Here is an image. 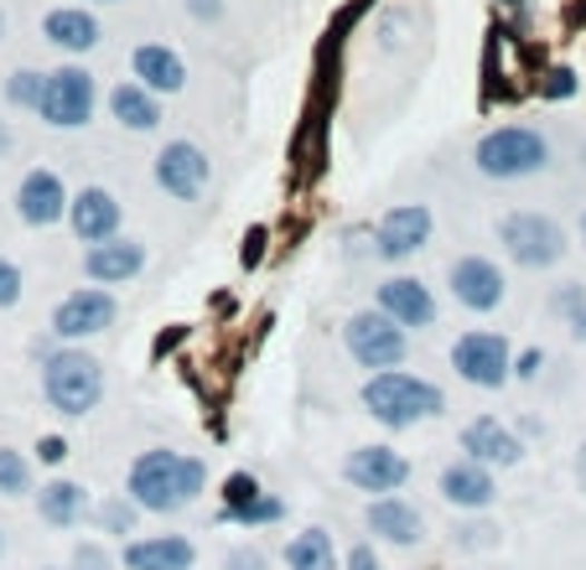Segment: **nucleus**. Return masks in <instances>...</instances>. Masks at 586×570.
Listing matches in <instances>:
<instances>
[{"label":"nucleus","mask_w":586,"mask_h":570,"mask_svg":"<svg viewBox=\"0 0 586 570\" xmlns=\"http://www.w3.org/2000/svg\"><path fill=\"white\" fill-rule=\"evenodd\" d=\"M286 570H338V550H332L328 529H301L286 544Z\"/></svg>","instance_id":"a878e982"},{"label":"nucleus","mask_w":586,"mask_h":570,"mask_svg":"<svg viewBox=\"0 0 586 570\" xmlns=\"http://www.w3.org/2000/svg\"><path fill=\"white\" fill-rule=\"evenodd\" d=\"M431 228H437V218H431V208H421V203H400V208H390L374 228L379 259H410L416 249L431 244Z\"/></svg>","instance_id":"f8f14e48"},{"label":"nucleus","mask_w":586,"mask_h":570,"mask_svg":"<svg viewBox=\"0 0 586 570\" xmlns=\"http://www.w3.org/2000/svg\"><path fill=\"white\" fill-rule=\"evenodd\" d=\"M42 83H47V73H31V68H21V73L6 78V99H11L16 109H37V105H42Z\"/></svg>","instance_id":"c85d7f7f"},{"label":"nucleus","mask_w":586,"mask_h":570,"mask_svg":"<svg viewBox=\"0 0 586 570\" xmlns=\"http://www.w3.org/2000/svg\"><path fill=\"white\" fill-rule=\"evenodd\" d=\"M441 498H447L451 509H488L498 498V482H494V466L482 462H451L447 472H441Z\"/></svg>","instance_id":"a211bd4d"},{"label":"nucleus","mask_w":586,"mask_h":570,"mask_svg":"<svg viewBox=\"0 0 586 570\" xmlns=\"http://www.w3.org/2000/svg\"><path fill=\"white\" fill-rule=\"evenodd\" d=\"M0 493L6 498L31 493V466H27V456L11 446H0Z\"/></svg>","instance_id":"cd10ccee"},{"label":"nucleus","mask_w":586,"mask_h":570,"mask_svg":"<svg viewBox=\"0 0 586 570\" xmlns=\"http://www.w3.org/2000/svg\"><path fill=\"white\" fill-rule=\"evenodd\" d=\"M99 6H109V0H99Z\"/></svg>","instance_id":"8fccbe9b"},{"label":"nucleus","mask_w":586,"mask_h":570,"mask_svg":"<svg viewBox=\"0 0 586 570\" xmlns=\"http://www.w3.org/2000/svg\"><path fill=\"white\" fill-rule=\"evenodd\" d=\"M576 482H582V488H586V446L576 451Z\"/></svg>","instance_id":"c03bdc74"},{"label":"nucleus","mask_w":586,"mask_h":570,"mask_svg":"<svg viewBox=\"0 0 586 570\" xmlns=\"http://www.w3.org/2000/svg\"><path fill=\"white\" fill-rule=\"evenodd\" d=\"M363 524L374 529L384 544H400V550H410V544H421V534H426V524H421V513L410 509L406 498H374L369 503V513H363Z\"/></svg>","instance_id":"6ab92c4d"},{"label":"nucleus","mask_w":586,"mask_h":570,"mask_svg":"<svg viewBox=\"0 0 586 570\" xmlns=\"http://www.w3.org/2000/svg\"><path fill=\"white\" fill-rule=\"evenodd\" d=\"M566 327H572V337H576V343H586V306H582V312H572V316H566Z\"/></svg>","instance_id":"37998d69"},{"label":"nucleus","mask_w":586,"mask_h":570,"mask_svg":"<svg viewBox=\"0 0 586 570\" xmlns=\"http://www.w3.org/2000/svg\"><path fill=\"white\" fill-rule=\"evenodd\" d=\"M343 570H384V566H379V556L369 550V544H353V550H348V560H343Z\"/></svg>","instance_id":"e433bc0d"},{"label":"nucleus","mask_w":586,"mask_h":570,"mask_svg":"<svg viewBox=\"0 0 586 570\" xmlns=\"http://www.w3.org/2000/svg\"><path fill=\"white\" fill-rule=\"evenodd\" d=\"M208 177L213 166L193 140H166L162 156H156V187L166 197H177V203H193V197L208 193Z\"/></svg>","instance_id":"9d476101"},{"label":"nucleus","mask_w":586,"mask_h":570,"mask_svg":"<svg viewBox=\"0 0 586 570\" xmlns=\"http://www.w3.org/2000/svg\"><path fill=\"white\" fill-rule=\"evenodd\" d=\"M379 312L394 316L400 327H437V296H431V285H421L416 275H390V281L379 285Z\"/></svg>","instance_id":"2eb2a0df"},{"label":"nucleus","mask_w":586,"mask_h":570,"mask_svg":"<svg viewBox=\"0 0 586 570\" xmlns=\"http://www.w3.org/2000/svg\"><path fill=\"white\" fill-rule=\"evenodd\" d=\"M16 301H21V271H16L11 259L0 255V312H6V306H16Z\"/></svg>","instance_id":"2f4dec72"},{"label":"nucleus","mask_w":586,"mask_h":570,"mask_svg":"<svg viewBox=\"0 0 586 570\" xmlns=\"http://www.w3.org/2000/svg\"><path fill=\"white\" fill-rule=\"evenodd\" d=\"M540 368H545L540 347H529V353H519V358H514V379H540Z\"/></svg>","instance_id":"c9c22d12"},{"label":"nucleus","mask_w":586,"mask_h":570,"mask_svg":"<svg viewBox=\"0 0 586 570\" xmlns=\"http://www.w3.org/2000/svg\"><path fill=\"white\" fill-rule=\"evenodd\" d=\"M68 187H62L58 171H47V166H31L21 187H16V213H21V224L27 228H52L58 218H68Z\"/></svg>","instance_id":"ddd939ff"},{"label":"nucleus","mask_w":586,"mask_h":570,"mask_svg":"<svg viewBox=\"0 0 586 570\" xmlns=\"http://www.w3.org/2000/svg\"><path fill=\"white\" fill-rule=\"evenodd\" d=\"M498 244H504L509 259L525 265V271H550V265H560V255H566V234H560V224L545 218V213H509V218L498 224Z\"/></svg>","instance_id":"39448f33"},{"label":"nucleus","mask_w":586,"mask_h":570,"mask_svg":"<svg viewBox=\"0 0 586 570\" xmlns=\"http://www.w3.org/2000/svg\"><path fill=\"white\" fill-rule=\"evenodd\" d=\"M582 306H586V291H582V285H566V291H556V312H560V316L582 312Z\"/></svg>","instance_id":"58836bf2"},{"label":"nucleus","mask_w":586,"mask_h":570,"mask_svg":"<svg viewBox=\"0 0 586 570\" xmlns=\"http://www.w3.org/2000/svg\"><path fill=\"white\" fill-rule=\"evenodd\" d=\"M203 482H208V466L197 462V456H182V451H140L125 488H130V503L140 513H182L197 503Z\"/></svg>","instance_id":"f257e3e1"},{"label":"nucleus","mask_w":586,"mask_h":570,"mask_svg":"<svg viewBox=\"0 0 586 570\" xmlns=\"http://www.w3.org/2000/svg\"><path fill=\"white\" fill-rule=\"evenodd\" d=\"M540 94H545V99H572V94H576V73H572V68H556V73L540 83Z\"/></svg>","instance_id":"72a5a7b5"},{"label":"nucleus","mask_w":586,"mask_h":570,"mask_svg":"<svg viewBox=\"0 0 586 570\" xmlns=\"http://www.w3.org/2000/svg\"><path fill=\"white\" fill-rule=\"evenodd\" d=\"M451 368L472 384V390H504L514 379V347L504 332H462L451 343Z\"/></svg>","instance_id":"6e6552de"},{"label":"nucleus","mask_w":586,"mask_h":570,"mask_svg":"<svg viewBox=\"0 0 586 570\" xmlns=\"http://www.w3.org/2000/svg\"><path fill=\"white\" fill-rule=\"evenodd\" d=\"M457 534H462L467 550H482V544L498 540V529H488V524H467V529H457Z\"/></svg>","instance_id":"4c0bfd02"},{"label":"nucleus","mask_w":586,"mask_h":570,"mask_svg":"<svg viewBox=\"0 0 586 570\" xmlns=\"http://www.w3.org/2000/svg\"><path fill=\"white\" fill-rule=\"evenodd\" d=\"M130 68H136V83H146L150 94H182V89H187V62H182L166 42L136 47Z\"/></svg>","instance_id":"4be33fe9"},{"label":"nucleus","mask_w":586,"mask_h":570,"mask_svg":"<svg viewBox=\"0 0 586 570\" xmlns=\"http://www.w3.org/2000/svg\"><path fill=\"white\" fill-rule=\"evenodd\" d=\"M462 451L472 456V462H482V466H514L519 456H525V446H519V435L509 431V425H498V421H472L462 431Z\"/></svg>","instance_id":"aec40b11"},{"label":"nucleus","mask_w":586,"mask_h":570,"mask_svg":"<svg viewBox=\"0 0 586 570\" xmlns=\"http://www.w3.org/2000/svg\"><path fill=\"white\" fill-rule=\"evenodd\" d=\"M343 478L353 482L359 493L390 498V493H400V488L410 482V462L394 446H359V451H348Z\"/></svg>","instance_id":"9b49d317"},{"label":"nucleus","mask_w":586,"mask_h":570,"mask_svg":"<svg viewBox=\"0 0 586 570\" xmlns=\"http://www.w3.org/2000/svg\"><path fill=\"white\" fill-rule=\"evenodd\" d=\"M94 99H99L94 73L89 68H78V62H68V68H52V73H47L37 115H42L52 130H78V125L94 120Z\"/></svg>","instance_id":"0eeeda50"},{"label":"nucleus","mask_w":586,"mask_h":570,"mask_svg":"<svg viewBox=\"0 0 586 570\" xmlns=\"http://www.w3.org/2000/svg\"><path fill=\"white\" fill-rule=\"evenodd\" d=\"M260 244H265V228H255V234L244 239V265H260Z\"/></svg>","instance_id":"79ce46f5"},{"label":"nucleus","mask_w":586,"mask_h":570,"mask_svg":"<svg viewBox=\"0 0 586 570\" xmlns=\"http://www.w3.org/2000/svg\"><path fill=\"white\" fill-rule=\"evenodd\" d=\"M42 394L58 415L78 421V415L99 410V400H105V368L84 347H58V353L42 358Z\"/></svg>","instance_id":"7ed1b4c3"},{"label":"nucleus","mask_w":586,"mask_h":570,"mask_svg":"<svg viewBox=\"0 0 586 570\" xmlns=\"http://www.w3.org/2000/svg\"><path fill=\"white\" fill-rule=\"evenodd\" d=\"M472 161H478L482 177L494 181H525L550 166V140L540 130H529V125H498V130H488L478 140Z\"/></svg>","instance_id":"20e7f679"},{"label":"nucleus","mask_w":586,"mask_h":570,"mask_svg":"<svg viewBox=\"0 0 586 570\" xmlns=\"http://www.w3.org/2000/svg\"><path fill=\"white\" fill-rule=\"evenodd\" d=\"M109 115L125 125V130H156L162 125V94H150L146 83H115L109 94Z\"/></svg>","instance_id":"b1692460"},{"label":"nucleus","mask_w":586,"mask_h":570,"mask_svg":"<svg viewBox=\"0 0 586 570\" xmlns=\"http://www.w3.org/2000/svg\"><path fill=\"white\" fill-rule=\"evenodd\" d=\"M74 570H115V566H109V556L99 550V544H78V550H74Z\"/></svg>","instance_id":"f704fd0d"},{"label":"nucleus","mask_w":586,"mask_h":570,"mask_svg":"<svg viewBox=\"0 0 586 570\" xmlns=\"http://www.w3.org/2000/svg\"><path fill=\"white\" fill-rule=\"evenodd\" d=\"M42 37L62 52H89V47H99V21L84 6H58V11H47Z\"/></svg>","instance_id":"5701e85b"},{"label":"nucleus","mask_w":586,"mask_h":570,"mask_svg":"<svg viewBox=\"0 0 586 570\" xmlns=\"http://www.w3.org/2000/svg\"><path fill=\"white\" fill-rule=\"evenodd\" d=\"M224 524H240V529H260V524H275V519H286V503L275 493H260V498H250L244 509H224L218 513Z\"/></svg>","instance_id":"bb28decb"},{"label":"nucleus","mask_w":586,"mask_h":570,"mask_svg":"<svg viewBox=\"0 0 586 570\" xmlns=\"http://www.w3.org/2000/svg\"><path fill=\"white\" fill-rule=\"evenodd\" d=\"M0 31H6V16H0Z\"/></svg>","instance_id":"09e8293b"},{"label":"nucleus","mask_w":586,"mask_h":570,"mask_svg":"<svg viewBox=\"0 0 586 570\" xmlns=\"http://www.w3.org/2000/svg\"><path fill=\"white\" fill-rule=\"evenodd\" d=\"M224 570H271V560H265V550H255V544H240V550H228Z\"/></svg>","instance_id":"473e14b6"},{"label":"nucleus","mask_w":586,"mask_h":570,"mask_svg":"<svg viewBox=\"0 0 586 570\" xmlns=\"http://www.w3.org/2000/svg\"><path fill=\"white\" fill-rule=\"evenodd\" d=\"M37 451H42V462L58 466L62 456H68V441H62V435H42V446H37Z\"/></svg>","instance_id":"ea45409f"},{"label":"nucleus","mask_w":586,"mask_h":570,"mask_svg":"<svg viewBox=\"0 0 586 570\" xmlns=\"http://www.w3.org/2000/svg\"><path fill=\"white\" fill-rule=\"evenodd\" d=\"M343 343H348V358L359 363V368H374V374L406 363V327H400L394 316H384V312L348 316Z\"/></svg>","instance_id":"423d86ee"},{"label":"nucleus","mask_w":586,"mask_h":570,"mask_svg":"<svg viewBox=\"0 0 586 570\" xmlns=\"http://www.w3.org/2000/svg\"><path fill=\"white\" fill-rule=\"evenodd\" d=\"M146 271V244L140 239H105V244H89V255H84V275L94 285H125L136 281Z\"/></svg>","instance_id":"dca6fc26"},{"label":"nucleus","mask_w":586,"mask_h":570,"mask_svg":"<svg viewBox=\"0 0 586 570\" xmlns=\"http://www.w3.org/2000/svg\"><path fill=\"white\" fill-rule=\"evenodd\" d=\"M187 11H193L197 21H218V16H224V0H187Z\"/></svg>","instance_id":"a19ab883"},{"label":"nucleus","mask_w":586,"mask_h":570,"mask_svg":"<svg viewBox=\"0 0 586 570\" xmlns=\"http://www.w3.org/2000/svg\"><path fill=\"white\" fill-rule=\"evenodd\" d=\"M451 296L462 301L467 312H498L504 306V296H509V281H504V271H498L494 259L482 255H467L451 265Z\"/></svg>","instance_id":"4468645a"},{"label":"nucleus","mask_w":586,"mask_h":570,"mask_svg":"<svg viewBox=\"0 0 586 570\" xmlns=\"http://www.w3.org/2000/svg\"><path fill=\"white\" fill-rule=\"evenodd\" d=\"M250 498H260V482L250 478V472H234V478L224 482V509H244Z\"/></svg>","instance_id":"7c9ffc66"},{"label":"nucleus","mask_w":586,"mask_h":570,"mask_svg":"<svg viewBox=\"0 0 586 570\" xmlns=\"http://www.w3.org/2000/svg\"><path fill=\"white\" fill-rule=\"evenodd\" d=\"M37 509H42V519L52 529H74V524H84V513H89V488H84V482H68V478L47 482L42 493H37Z\"/></svg>","instance_id":"393cba45"},{"label":"nucleus","mask_w":586,"mask_h":570,"mask_svg":"<svg viewBox=\"0 0 586 570\" xmlns=\"http://www.w3.org/2000/svg\"><path fill=\"white\" fill-rule=\"evenodd\" d=\"M11 150V130H6V120H0V156Z\"/></svg>","instance_id":"a18cd8bd"},{"label":"nucleus","mask_w":586,"mask_h":570,"mask_svg":"<svg viewBox=\"0 0 586 570\" xmlns=\"http://www.w3.org/2000/svg\"><path fill=\"white\" fill-rule=\"evenodd\" d=\"M363 405L384 431H410L416 421H437L447 410V394L421 374H406V368H384L363 384Z\"/></svg>","instance_id":"f03ea898"},{"label":"nucleus","mask_w":586,"mask_h":570,"mask_svg":"<svg viewBox=\"0 0 586 570\" xmlns=\"http://www.w3.org/2000/svg\"><path fill=\"white\" fill-rule=\"evenodd\" d=\"M115 316H120L115 296L99 291V285H84V291H74V296L58 301V312H52V332H58L62 343H84V337H99V332L115 327Z\"/></svg>","instance_id":"1a4fd4ad"},{"label":"nucleus","mask_w":586,"mask_h":570,"mask_svg":"<svg viewBox=\"0 0 586 570\" xmlns=\"http://www.w3.org/2000/svg\"><path fill=\"white\" fill-rule=\"evenodd\" d=\"M582 239H586V218H582Z\"/></svg>","instance_id":"49530a36"},{"label":"nucleus","mask_w":586,"mask_h":570,"mask_svg":"<svg viewBox=\"0 0 586 570\" xmlns=\"http://www.w3.org/2000/svg\"><path fill=\"white\" fill-rule=\"evenodd\" d=\"M0 550H6V534H0Z\"/></svg>","instance_id":"de8ad7c7"},{"label":"nucleus","mask_w":586,"mask_h":570,"mask_svg":"<svg viewBox=\"0 0 586 570\" xmlns=\"http://www.w3.org/2000/svg\"><path fill=\"white\" fill-rule=\"evenodd\" d=\"M68 224L84 244H105L120 234V203L109 187H84V193L68 203Z\"/></svg>","instance_id":"f3484780"},{"label":"nucleus","mask_w":586,"mask_h":570,"mask_svg":"<svg viewBox=\"0 0 586 570\" xmlns=\"http://www.w3.org/2000/svg\"><path fill=\"white\" fill-rule=\"evenodd\" d=\"M197 550L182 534H150L125 544V570H193Z\"/></svg>","instance_id":"412c9836"},{"label":"nucleus","mask_w":586,"mask_h":570,"mask_svg":"<svg viewBox=\"0 0 586 570\" xmlns=\"http://www.w3.org/2000/svg\"><path fill=\"white\" fill-rule=\"evenodd\" d=\"M136 503H125V498H109V503H99V524L109 529V534H130L136 529Z\"/></svg>","instance_id":"c756f323"}]
</instances>
